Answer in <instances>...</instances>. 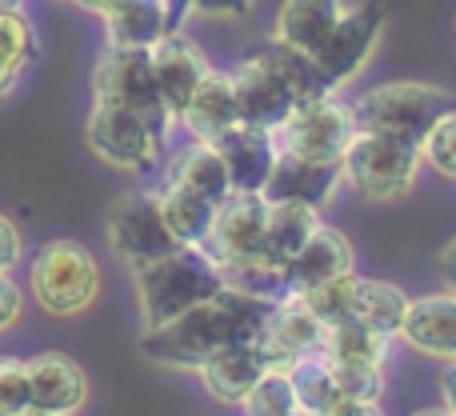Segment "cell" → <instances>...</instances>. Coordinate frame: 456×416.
Listing matches in <instances>:
<instances>
[{
  "instance_id": "obj_35",
  "label": "cell",
  "mask_w": 456,
  "mask_h": 416,
  "mask_svg": "<svg viewBox=\"0 0 456 416\" xmlns=\"http://www.w3.org/2000/svg\"><path fill=\"white\" fill-rule=\"evenodd\" d=\"M252 4H256V0H168V16H173V29L184 8L208 16V20H240V16L252 12Z\"/></svg>"
},
{
  "instance_id": "obj_1",
  "label": "cell",
  "mask_w": 456,
  "mask_h": 416,
  "mask_svg": "<svg viewBox=\"0 0 456 416\" xmlns=\"http://www.w3.org/2000/svg\"><path fill=\"white\" fill-rule=\"evenodd\" d=\"M268 300L244 297L236 289H221L216 297L200 300L197 308L181 313L176 321L160 324V329H144L141 353L168 369H200L213 353H221L228 345L240 340H256V332L265 329Z\"/></svg>"
},
{
  "instance_id": "obj_17",
  "label": "cell",
  "mask_w": 456,
  "mask_h": 416,
  "mask_svg": "<svg viewBox=\"0 0 456 416\" xmlns=\"http://www.w3.org/2000/svg\"><path fill=\"white\" fill-rule=\"evenodd\" d=\"M213 149L221 152L228 181H232V192H265L276 157H281L276 136L265 133V128H252V125H232L228 133L216 136Z\"/></svg>"
},
{
  "instance_id": "obj_2",
  "label": "cell",
  "mask_w": 456,
  "mask_h": 416,
  "mask_svg": "<svg viewBox=\"0 0 456 416\" xmlns=\"http://www.w3.org/2000/svg\"><path fill=\"white\" fill-rule=\"evenodd\" d=\"M133 273H136V300H141L144 329H160V324L176 321L181 313H189L200 300L216 297L224 289L221 265L200 244H181L168 257L149 260V265L133 268Z\"/></svg>"
},
{
  "instance_id": "obj_29",
  "label": "cell",
  "mask_w": 456,
  "mask_h": 416,
  "mask_svg": "<svg viewBox=\"0 0 456 416\" xmlns=\"http://www.w3.org/2000/svg\"><path fill=\"white\" fill-rule=\"evenodd\" d=\"M157 200H160V212H165V224L168 232L176 236V244H205L208 232H213V216H216V205L197 192L181 189V184L165 181L157 189Z\"/></svg>"
},
{
  "instance_id": "obj_31",
  "label": "cell",
  "mask_w": 456,
  "mask_h": 416,
  "mask_svg": "<svg viewBox=\"0 0 456 416\" xmlns=\"http://www.w3.org/2000/svg\"><path fill=\"white\" fill-rule=\"evenodd\" d=\"M37 53V37H32V24L16 12H0V101L12 93L20 69L32 61Z\"/></svg>"
},
{
  "instance_id": "obj_33",
  "label": "cell",
  "mask_w": 456,
  "mask_h": 416,
  "mask_svg": "<svg viewBox=\"0 0 456 416\" xmlns=\"http://www.w3.org/2000/svg\"><path fill=\"white\" fill-rule=\"evenodd\" d=\"M420 157L428 160L433 173L456 181V104L449 112H441L436 125L425 133V141H420Z\"/></svg>"
},
{
  "instance_id": "obj_7",
  "label": "cell",
  "mask_w": 456,
  "mask_h": 416,
  "mask_svg": "<svg viewBox=\"0 0 456 416\" xmlns=\"http://www.w3.org/2000/svg\"><path fill=\"white\" fill-rule=\"evenodd\" d=\"M308 308L316 313L321 324L332 321H361L377 332H388V337H401L404 313H409V297H404L396 284L388 281H372V276H340L332 284H321V289L305 292Z\"/></svg>"
},
{
  "instance_id": "obj_27",
  "label": "cell",
  "mask_w": 456,
  "mask_h": 416,
  "mask_svg": "<svg viewBox=\"0 0 456 416\" xmlns=\"http://www.w3.org/2000/svg\"><path fill=\"white\" fill-rule=\"evenodd\" d=\"M289 380H292V393H297V409L305 416H337L348 404L337 372H332V364L321 353L300 356L289 369Z\"/></svg>"
},
{
  "instance_id": "obj_11",
  "label": "cell",
  "mask_w": 456,
  "mask_h": 416,
  "mask_svg": "<svg viewBox=\"0 0 456 416\" xmlns=\"http://www.w3.org/2000/svg\"><path fill=\"white\" fill-rule=\"evenodd\" d=\"M109 244L117 249V257L125 260L128 268H141L149 260L168 257L176 244V236L168 232L165 212H160L157 192H125V197L112 205L109 212Z\"/></svg>"
},
{
  "instance_id": "obj_23",
  "label": "cell",
  "mask_w": 456,
  "mask_h": 416,
  "mask_svg": "<svg viewBox=\"0 0 456 416\" xmlns=\"http://www.w3.org/2000/svg\"><path fill=\"white\" fill-rule=\"evenodd\" d=\"M345 0H284L276 12L273 40L284 48L313 56L316 48L329 40V32L337 29V20L345 16Z\"/></svg>"
},
{
  "instance_id": "obj_43",
  "label": "cell",
  "mask_w": 456,
  "mask_h": 416,
  "mask_svg": "<svg viewBox=\"0 0 456 416\" xmlns=\"http://www.w3.org/2000/svg\"><path fill=\"white\" fill-rule=\"evenodd\" d=\"M20 8V0H0V12H16Z\"/></svg>"
},
{
  "instance_id": "obj_12",
  "label": "cell",
  "mask_w": 456,
  "mask_h": 416,
  "mask_svg": "<svg viewBox=\"0 0 456 416\" xmlns=\"http://www.w3.org/2000/svg\"><path fill=\"white\" fill-rule=\"evenodd\" d=\"M88 144L93 152L112 168H125V173H144L152 168L160 152V136L149 128V120H141L133 109H120V104H104L93 101V117H88Z\"/></svg>"
},
{
  "instance_id": "obj_32",
  "label": "cell",
  "mask_w": 456,
  "mask_h": 416,
  "mask_svg": "<svg viewBox=\"0 0 456 416\" xmlns=\"http://www.w3.org/2000/svg\"><path fill=\"white\" fill-rule=\"evenodd\" d=\"M244 416H284L297 412V393H292L289 372H273L268 369L265 377L252 385V393L240 401Z\"/></svg>"
},
{
  "instance_id": "obj_44",
  "label": "cell",
  "mask_w": 456,
  "mask_h": 416,
  "mask_svg": "<svg viewBox=\"0 0 456 416\" xmlns=\"http://www.w3.org/2000/svg\"><path fill=\"white\" fill-rule=\"evenodd\" d=\"M16 416H56V412H45V409H32V404H28V409H24V412H16Z\"/></svg>"
},
{
  "instance_id": "obj_3",
  "label": "cell",
  "mask_w": 456,
  "mask_h": 416,
  "mask_svg": "<svg viewBox=\"0 0 456 416\" xmlns=\"http://www.w3.org/2000/svg\"><path fill=\"white\" fill-rule=\"evenodd\" d=\"M452 104L456 101L449 88L428 85V80H385V85L356 96L353 117H356V128H364V133L396 136V141L420 149L425 133Z\"/></svg>"
},
{
  "instance_id": "obj_6",
  "label": "cell",
  "mask_w": 456,
  "mask_h": 416,
  "mask_svg": "<svg viewBox=\"0 0 456 416\" xmlns=\"http://www.w3.org/2000/svg\"><path fill=\"white\" fill-rule=\"evenodd\" d=\"M93 101L133 109L141 120H149V128L160 141L173 128V112H168L165 96H160L149 48H112V45L104 48V56L96 61L93 72Z\"/></svg>"
},
{
  "instance_id": "obj_38",
  "label": "cell",
  "mask_w": 456,
  "mask_h": 416,
  "mask_svg": "<svg viewBox=\"0 0 456 416\" xmlns=\"http://www.w3.org/2000/svg\"><path fill=\"white\" fill-rule=\"evenodd\" d=\"M436 268H441L444 284H449V292H456V236L441 249V257H436Z\"/></svg>"
},
{
  "instance_id": "obj_22",
  "label": "cell",
  "mask_w": 456,
  "mask_h": 416,
  "mask_svg": "<svg viewBox=\"0 0 456 416\" xmlns=\"http://www.w3.org/2000/svg\"><path fill=\"white\" fill-rule=\"evenodd\" d=\"M176 120L192 133V141H208V144H213L221 133H228L232 125H240L232 77L208 69V77L197 85V93L189 96V104H184V112Z\"/></svg>"
},
{
  "instance_id": "obj_14",
  "label": "cell",
  "mask_w": 456,
  "mask_h": 416,
  "mask_svg": "<svg viewBox=\"0 0 456 416\" xmlns=\"http://www.w3.org/2000/svg\"><path fill=\"white\" fill-rule=\"evenodd\" d=\"M265 224H268V200L260 192H228L216 205L213 232L200 249L224 265V260H244L260 257L265 249Z\"/></svg>"
},
{
  "instance_id": "obj_24",
  "label": "cell",
  "mask_w": 456,
  "mask_h": 416,
  "mask_svg": "<svg viewBox=\"0 0 456 416\" xmlns=\"http://www.w3.org/2000/svg\"><path fill=\"white\" fill-rule=\"evenodd\" d=\"M168 29V0H125L104 16V37L112 48H152Z\"/></svg>"
},
{
  "instance_id": "obj_13",
  "label": "cell",
  "mask_w": 456,
  "mask_h": 416,
  "mask_svg": "<svg viewBox=\"0 0 456 416\" xmlns=\"http://www.w3.org/2000/svg\"><path fill=\"white\" fill-rule=\"evenodd\" d=\"M324 337V324L316 321V313L300 297H284L268 308L265 329L256 332L260 356L273 372H289L300 356L316 353Z\"/></svg>"
},
{
  "instance_id": "obj_34",
  "label": "cell",
  "mask_w": 456,
  "mask_h": 416,
  "mask_svg": "<svg viewBox=\"0 0 456 416\" xmlns=\"http://www.w3.org/2000/svg\"><path fill=\"white\" fill-rule=\"evenodd\" d=\"M28 409V361L0 356V416H16Z\"/></svg>"
},
{
  "instance_id": "obj_36",
  "label": "cell",
  "mask_w": 456,
  "mask_h": 416,
  "mask_svg": "<svg viewBox=\"0 0 456 416\" xmlns=\"http://www.w3.org/2000/svg\"><path fill=\"white\" fill-rule=\"evenodd\" d=\"M24 260V241H20V228L0 212V273H12L16 265Z\"/></svg>"
},
{
  "instance_id": "obj_10",
  "label": "cell",
  "mask_w": 456,
  "mask_h": 416,
  "mask_svg": "<svg viewBox=\"0 0 456 416\" xmlns=\"http://www.w3.org/2000/svg\"><path fill=\"white\" fill-rule=\"evenodd\" d=\"M388 24V4L385 0H361V4L345 8V16L337 20V29L329 32L321 48L313 53L316 69H321L324 85L337 93L348 80H356V72L372 61L380 37H385Z\"/></svg>"
},
{
  "instance_id": "obj_41",
  "label": "cell",
  "mask_w": 456,
  "mask_h": 416,
  "mask_svg": "<svg viewBox=\"0 0 456 416\" xmlns=\"http://www.w3.org/2000/svg\"><path fill=\"white\" fill-rule=\"evenodd\" d=\"M72 4H80L85 12H96V16H109L117 4H125V0H72Z\"/></svg>"
},
{
  "instance_id": "obj_28",
  "label": "cell",
  "mask_w": 456,
  "mask_h": 416,
  "mask_svg": "<svg viewBox=\"0 0 456 416\" xmlns=\"http://www.w3.org/2000/svg\"><path fill=\"white\" fill-rule=\"evenodd\" d=\"M388 345H393L388 332H377L361 321H332L324 324V337L316 353L332 364H380L385 369Z\"/></svg>"
},
{
  "instance_id": "obj_16",
  "label": "cell",
  "mask_w": 456,
  "mask_h": 416,
  "mask_svg": "<svg viewBox=\"0 0 456 416\" xmlns=\"http://www.w3.org/2000/svg\"><path fill=\"white\" fill-rule=\"evenodd\" d=\"M356 265L353 257V244L345 241L340 228L321 224L308 244L297 252V257L284 265V284H289V297H305V292L321 289V284H332L340 276H348Z\"/></svg>"
},
{
  "instance_id": "obj_40",
  "label": "cell",
  "mask_w": 456,
  "mask_h": 416,
  "mask_svg": "<svg viewBox=\"0 0 456 416\" xmlns=\"http://www.w3.org/2000/svg\"><path fill=\"white\" fill-rule=\"evenodd\" d=\"M337 416H385V409H380L377 401H348Z\"/></svg>"
},
{
  "instance_id": "obj_26",
  "label": "cell",
  "mask_w": 456,
  "mask_h": 416,
  "mask_svg": "<svg viewBox=\"0 0 456 416\" xmlns=\"http://www.w3.org/2000/svg\"><path fill=\"white\" fill-rule=\"evenodd\" d=\"M168 181L197 192V197H205V200H213V205H221L228 192H232V181H228L221 152L208 141H192L189 149L176 152L173 165H168Z\"/></svg>"
},
{
  "instance_id": "obj_15",
  "label": "cell",
  "mask_w": 456,
  "mask_h": 416,
  "mask_svg": "<svg viewBox=\"0 0 456 416\" xmlns=\"http://www.w3.org/2000/svg\"><path fill=\"white\" fill-rule=\"evenodd\" d=\"M149 53H152V72H157L160 96H165L168 112L176 120L184 112V104H189V96L197 93V85L208 77V61L197 40L184 37L181 29H168Z\"/></svg>"
},
{
  "instance_id": "obj_4",
  "label": "cell",
  "mask_w": 456,
  "mask_h": 416,
  "mask_svg": "<svg viewBox=\"0 0 456 416\" xmlns=\"http://www.w3.org/2000/svg\"><path fill=\"white\" fill-rule=\"evenodd\" d=\"M28 284L32 300L48 316H80L101 297V265H96L93 249H85L80 241L53 236L32 252Z\"/></svg>"
},
{
  "instance_id": "obj_21",
  "label": "cell",
  "mask_w": 456,
  "mask_h": 416,
  "mask_svg": "<svg viewBox=\"0 0 456 416\" xmlns=\"http://www.w3.org/2000/svg\"><path fill=\"white\" fill-rule=\"evenodd\" d=\"M197 372H200V385H205V393L213 396V401L240 404L244 396L252 393V385L268 372V364H265V356H260L256 340H240V345H228L221 353H213Z\"/></svg>"
},
{
  "instance_id": "obj_25",
  "label": "cell",
  "mask_w": 456,
  "mask_h": 416,
  "mask_svg": "<svg viewBox=\"0 0 456 416\" xmlns=\"http://www.w3.org/2000/svg\"><path fill=\"white\" fill-rule=\"evenodd\" d=\"M321 208L300 205V200H276L268 205V224H265V249L260 257H268L273 265H289L300 249L308 244V236L321 228Z\"/></svg>"
},
{
  "instance_id": "obj_5",
  "label": "cell",
  "mask_w": 456,
  "mask_h": 416,
  "mask_svg": "<svg viewBox=\"0 0 456 416\" xmlns=\"http://www.w3.org/2000/svg\"><path fill=\"white\" fill-rule=\"evenodd\" d=\"M420 165H425V157H420L417 144H404L396 136H380V133H364V128H356V136L348 141L345 157H340L345 181L364 200H377V205H393V200L409 197Z\"/></svg>"
},
{
  "instance_id": "obj_45",
  "label": "cell",
  "mask_w": 456,
  "mask_h": 416,
  "mask_svg": "<svg viewBox=\"0 0 456 416\" xmlns=\"http://www.w3.org/2000/svg\"><path fill=\"white\" fill-rule=\"evenodd\" d=\"M284 416H305V412H300V409H297V412H284Z\"/></svg>"
},
{
  "instance_id": "obj_9",
  "label": "cell",
  "mask_w": 456,
  "mask_h": 416,
  "mask_svg": "<svg viewBox=\"0 0 456 416\" xmlns=\"http://www.w3.org/2000/svg\"><path fill=\"white\" fill-rule=\"evenodd\" d=\"M273 136H276V149L289 152V157L340 165L348 141L356 136L353 104H345L337 93L313 96V101L297 104V109H292V117L284 120Z\"/></svg>"
},
{
  "instance_id": "obj_19",
  "label": "cell",
  "mask_w": 456,
  "mask_h": 416,
  "mask_svg": "<svg viewBox=\"0 0 456 416\" xmlns=\"http://www.w3.org/2000/svg\"><path fill=\"white\" fill-rule=\"evenodd\" d=\"M340 181H345L340 165H329V160H305V157H289V152H281L260 197H265L268 205H276V200H300V205L324 208L332 197H337Z\"/></svg>"
},
{
  "instance_id": "obj_18",
  "label": "cell",
  "mask_w": 456,
  "mask_h": 416,
  "mask_svg": "<svg viewBox=\"0 0 456 416\" xmlns=\"http://www.w3.org/2000/svg\"><path fill=\"white\" fill-rule=\"evenodd\" d=\"M88 401V377L72 356L40 353L28 361V404L56 416L80 412Z\"/></svg>"
},
{
  "instance_id": "obj_39",
  "label": "cell",
  "mask_w": 456,
  "mask_h": 416,
  "mask_svg": "<svg viewBox=\"0 0 456 416\" xmlns=\"http://www.w3.org/2000/svg\"><path fill=\"white\" fill-rule=\"evenodd\" d=\"M441 401L456 416V361H449V369L441 372Z\"/></svg>"
},
{
  "instance_id": "obj_42",
  "label": "cell",
  "mask_w": 456,
  "mask_h": 416,
  "mask_svg": "<svg viewBox=\"0 0 456 416\" xmlns=\"http://www.w3.org/2000/svg\"><path fill=\"white\" fill-rule=\"evenodd\" d=\"M412 416H452L449 409H420V412H412Z\"/></svg>"
},
{
  "instance_id": "obj_30",
  "label": "cell",
  "mask_w": 456,
  "mask_h": 416,
  "mask_svg": "<svg viewBox=\"0 0 456 416\" xmlns=\"http://www.w3.org/2000/svg\"><path fill=\"white\" fill-rule=\"evenodd\" d=\"M224 276V289H236L244 297H256V300H276L289 297V284H284V268L273 265L268 257H244V260H224L221 265Z\"/></svg>"
},
{
  "instance_id": "obj_37",
  "label": "cell",
  "mask_w": 456,
  "mask_h": 416,
  "mask_svg": "<svg viewBox=\"0 0 456 416\" xmlns=\"http://www.w3.org/2000/svg\"><path fill=\"white\" fill-rule=\"evenodd\" d=\"M24 313V292L8 273H0V332H8Z\"/></svg>"
},
{
  "instance_id": "obj_20",
  "label": "cell",
  "mask_w": 456,
  "mask_h": 416,
  "mask_svg": "<svg viewBox=\"0 0 456 416\" xmlns=\"http://www.w3.org/2000/svg\"><path fill=\"white\" fill-rule=\"evenodd\" d=\"M401 337L417 353L436 361H456V292H433V297H409Z\"/></svg>"
},
{
  "instance_id": "obj_8",
  "label": "cell",
  "mask_w": 456,
  "mask_h": 416,
  "mask_svg": "<svg viewBox=\"0 0 456 416\" xmlns=\"http://www.w3.org/2000/svg\"><path fill=\"white\" fill-rule=\"evenodd\" d=\"M228 77H232V88H236L240 125L276 133V128L292 117V109L300 104V93L289 80V72H284L281 53H276L273 40H268L265 48H256V53L244 56Z\"/></svg>"
}]
</instances>
